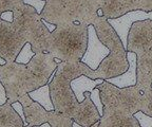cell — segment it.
<instances>
[{
    "mask_svg": "<svg viewBox=\"0 0 152 127\" xmlns=\"http://www.w3.org/2000/svg\"><path fill=\"white\" fill-rule=\"evenodd\" d=\"M26 43V37L15 29L12 22L4 21L0 18V56L7 62H15Z\"/></svg>",
    "mask_w": 152,
    "mask_h": 127,
    "instance_id": "6",
    "label": "cell"
},
{
    "mask_svg": "<svg viewBox=\"0 0 152 127\" xmlns=\"http://www.w3.org/2000/svg\"><path fill=\"white\" fill-rule=\"evenodd\" d=\"M129 62L127 59V54H118L112 53L104 58L99 65V67L95 70L96 79H102L104 81L111 77L121 75L128 70Z\"/></svg>",
    "mask_w": 152,
    "mask_h": 127,
    "instance_id": "10",
    "label": "cell"
},
{
    "mask_svg": "<svg viewBox=\"0 0 152 127\" xmlns=\"http://www.w3.org/2000/svg\"><path fill=\"white\" fill-rule=\"evenodd\" d=\"M7 100H9V98H7V90H5L4 86H3L1 81H0V106L7 103Z\"/></svg>",
    "mask_w": 152,
    "mask_h": 127,
    "instance_id": "30",
    "label": "cell"
},
{
    "mask_svg": "<svg viewBox=\"0 0 152 127\" xmlns=\"http://www.w3.org/2000/svg\"><path fill=\"white\" fill-rule=\"evenodd\" d=\"M0 68H1V65H0Z\"/></svg>",
    "mask_w": 152,
    "mask_h": 127,
    "instance_id": "35",
    "label": "cell"
},
{
    "mask_svg": "<svg viewBox=\"0 0 152 127\" xmlns=\"http://www.w3.org/2000/svg\"><path fill=\"white\" fill-rule=\"evenodd\" d=\"M98 0H47L41 17L56 26H90L99 17Z\"/></svg>",
    "mask_w": 152,
    "mask_h": 127,
    "instance_id": "2",
    "label": "cell"
},
{
    "mask_svg": "<svg viewBox=\"0 0 152 127\" xmlns=\"http://www.w3.org/2000/svg\"><path fill=\"white\" fill-rule=\"evenodd\" d=\"M98 126H99V121H98V122H96L95 124H93L92 126H90V127H98ZM72 127H83V126H81V125H79L78 123H76L75 121H74Z\"/></svg>",
    "mask_w": 152,
    "mask_h": 127,
    "instance_id": "33",
    "label": "cell"
},
{
    "mask_svg": "<svg viewBox=\"0 0 152 127\" xmlns=\"http://www.w3.org/2000/svg\"><path fill=\"white\" fill-rule=\"evenodd\" d=\"M133 115L138 121L140 127H152V117L146 115L144 111L140 110L134 113Z\"/></svg>",
    "mask_w": 152,
    "mask_h": 127,
    "instance_id": "26",
    "label": "cell"
},
{
    "mask_svg": "<svg viewBox=\"0 0 152 127\" xmlns=\"http://www.w3.org/2000/svg\"><path fill=\"white\" fill-rule=\"evenodd\" d=\"M0 127H24L22 119L9 102L0 106Z\"/></svg>",
    "mask_w": 152,
    "mask_h": 127,
    "instance_id": "20",
    "label": "cell"
},
{
    "mask_svg": "<svg viewBox=\"0 0 152 127\" xmlns=\"http://www.w3.org/2000/svg\"><path fill=\"white\" fill-rule=\"evenodd\" d=\"M127 59L129 62V68L121 75L106 79L111 84L115 85L118 88L135 86L137 83V55L136 53L127 51Z\"/></svg>",
    "mask_w": 152,
    "mask_h": 127,
    "instance_id": "15",
    "label": "cell"
},
{
    "mask_svg": "<svg viewBox=\"0 0 152 127\" xmlns=\"http://www.w3.org/2000/svg\"><path fill=\"white\" fill-rule=\"evenodd\" d=\"M102 15L107 19L117 18L130 12L124 0H98Z\"/></svg>",
    "mask_w": 152,
    "mask_h": 127,
    "instance_id": "19",
    "label": "cell"
},
{
    "mask_svg": "<svg viewBox=\"0 0 152 127\" xmlns=\"http://www.w3.org/2000/svg\"><path fill=\"white\" fill-rule=\"evenodd\" d=\"M61 62L51 53H36L26 65L36 89L48 84L50 76Z\"/></svg>",
    "mask_w": 152,
    "mask_h": 127,
    "instance_id": "7",
    "label": "cell"
},
{
    "mask_svg": "<svg viewBox=\"0 0 152 127\" xmlns=\"http://www.w3.org/2000/svg\"><path fill=\"white\" fill-rule=\"evenodd\" d=\"M90 98H91V100H92L93 103H94V105L96 106V108H97L99 115L102 117V115H104V106L102 102V98H100V90L97 88V87L93 89L92 92H90Z\"/></svg>",
    "mask_w": 152,
    "mask_h": 127,
    "instance_id": "25",
    "label": "cell"
},
{
    "mask_svg": "<svg viewBox=\"0 0 152 127\" xmlns=\"http://www.w3.org/2000/svg\"><path fill=\"white\" fill-rule=\"evenodd\" d=\"M150 50H152V20L134 22L128 34L127 51L142 55Z\"/></svg>",
    "mask_w": 152,
    "mask_h": 127,
    "instance_id": "8",
    "label": "cell"
},
{
    "mask_svg": "<svg viewBox=\"0 0 152 127\" xmlns=\"http://www.w3.org/2000/svg\"><path fill=\"white\" fill-rule=\"evenodd\" d=\"M98 127H140L134 115L118 109L104 108Z\"/></svg>",
    "mask_w": 152,
    "mask_h": 127,
    "instance_id": "13",
    "label": "cell"
},
{
    "mask_svg": "<svg viewBox=\"0 0 152 127\" xmlns=\"http://www.w3.org/2000/svg\"><path fill=\"white\" fill-rule=\"evenodd\" d=\"M23 0H0V15L5 11H13Z\"/></svg>",
    "mask_w": 152,
    "mask_h": 127,
    "instance_id": "27",
    "label": "cell"
},
{
    "mask_svg": "<svg viewBox=\"0 0 152 127\" xmlns=\"http://www.w3.org/2000/svg\"><path fill=\"white\" fill-rule=\"evenodd\" d=\"M12 106L15 110H16V112L18 113V115H20V117L22 119L24 126H28V122H26V113H24V108H23V106H22V104L20 103V102H14V103L12 104Z\"/></svg>",
    "mask_w": 152,
    "mask_h": 127,
    "instance_id": "29",
    "label": "cell"
},
{
    "mask_svg": "<svg viewBox=\"0 0 152 127\" xmlns=\"http://www.w3.org/2000/svg\"><path fill=\"white\" fill-rule=\"evenodd\" d=\"M13 13H14L13 26L24 37L28 30L42 18L41 15L38 14L33 7L26 4L24 2H21L20 4L17 5L13 10Z\"/></svg>",
    "mask_w": 152,
    "mask_h": 127,
    "instance_id": "11",
    "label": "cell"
},
{
    "mask_svg": "<svg viewBox=\"0 0 152 127\" xmlns=\"http://www.w3.org/2000/svg\"><path fill=\"white\" fill-rule=\"evenodd\" d=\"M97 88L100 90V98L104 108L118 109L131 115L142 109L144 94L136 85L118 88L109 81H104Z\"/></svg>",
    "mask_w": 152,
    "mask_h": 127,
    "instance_id": "4",
    "label": "cell"
},
{
    "mask_svg": "<svg viewBox=\"0 0 152 127\" xmlns=\"http://www.w3.org/2000/svg\"><path fill=\"white\" fill-rule=\"evenodd\" d=\"M0 18L4 20V21L12 22L13 23V21H14V13H13V11H5V12L1 13Z\"/></svg>",
    "mask_w": 152,
    "mask_h": 127,
    "instance_id": "31",
    "label": "cell"
},
{
    "mask_svg": "<svg viewBox=\"0 0 152 127\" xmlns=\"http://www.w3.org/2000/svg\"><path fill=\"white\" fill-rule=\"evenodd\" d=\"M26 39L31 43L35 53H49L51 47V32L42 23L37 21L26 34Z\"/></svg>",
    "mask_w": 152,
    "mask_h": 127,
    "instance_id": "12",
    "label": "cell"
},
{
    "mask_svg": "<svg viewBox=\"0 0 152 127\" xmlns=\"http://www.w3.org/2000/svg\"><path fill=\"white\" fill-rule=\"evenodd\" d=\"M152 85V50L137 55V83L136 86L144 92Z\"/></svg>",
    "mask_w": 152,
    "mask_h": 127,
    "instance_id": "16",
    "label": "cell"
},
{
    "mask_svg": "<svg viewBox=\"0 0 152 127\" xmlns=\"http://www.w3.org/2000/svg\"><path fill=\"white\" fill-rule=\"evenodd\" d=\"M28 95L31 96L33 101L39 103L45 110L53 111L55 110L54 104L51 98V92H50V84H47L45 86H41L39 88L35 89L33 91L28 92Z\"/></svg>",
    "mask_w": 152,
    "mask_h": 127,
    "instance_id": "21",
    "label": "cell"
},
{
    "mask_svg": "<svg viewBox=\"0 0 152 127\" xmlns=\"http://www.w3.org/2000/svg\"><path fill=\"white\" fill-rule=\"evenodd\" d=\"M24 127H28V126H24Z\"/></svg>",
    "mask_w": 152,
    "mask_h": 127,
    "instance_id": "34",
    "label": "cell"
},
{
    "mask_svg": "<svg viewBox=\"0 0 152 127\" xmlns=\"http://www.w3.org/2000/svg\"><path fill=\"white\" fill-rule=\"evenodd\" d=\"M102 81H104V79H93L87 76V75H80V76L76 77L71 81V88L75 93L77 101L81 103V102L85 101L86 92H92L93 89L102 84Z\"/></svg>",
    "mask_w": 152,
    "mask_h": 127,
    "instance_id": "18",
    "label": "cell"
},
{
    "mask_svg": "<svg viewBox=\"0 0 152 127\" xmlns=\"http://www.w3.org/2000/svg\"><path fill=\"white\" fill-rule=\"evenodd\" d=\"M88 46V26L64 24L57 26L51 33L49 53L62 62H78Z\"/></svg>",
    "mask_w": 152,
    "mask_h": 127,
    "instance_id": "3",
    "label": "cell"
},
{
    "mask_svg": "<svg viewBox=\"0 0 152 127\" xmlns=\"http://www.w3.org/2000/svg\"><path fill=\"white\" fill-rule=\"evenodd\" d=\"M36 53L33 51L32 46L30 43H26L23 47H22L21 51L19 52V54L17 55L15 62H18V64H22V65H28L30 60L35 56Z\"/></svg>",
    "mask_w": 152,
    "mask_h": 127,
    "instance_id": "23",
    "label": "cell"
},
{
    "mask_svg": "<svg viewBox=\"0 0 152 127\" xmlns=\"http://www.w3.org/2000/svg\"><path fill=\"white\" fill-rule=\"evenodd\" d=\"M85 101L78 104L74 113L73 121L83 127H90L96 122L100 121L102 115L90 98V92L85 93Z\"/></svg>",
    "mask_w": 152,
    "mask_h": 127,
    "instance_id": "14",
    "label": "cell"
},
{
    "mask_svg": "<svg viewBox=\"0 0 152 127\" xmlns=\"http://www.w3.org/2000/svg\"><path fill=\"white\" fill-rule=\"evenodd\" d=\"M41 21H42V23L45 24V26L48 28V30L52 33L53 31H55L56 30V28H57V26L56 24H54V23H51V22H49V21H47L45 19H43V18H41Z\"/></svg>",
    "mask_w": 152,
    "mask_h": 127,
    "instance_id": "32",
    "label": "cell"
},
{
    "mask_svg": "<svg viewBox=\"0 0 152 127\" xmlns=\"http://www.w3.org/2000/svg\"><path fill=\"white\" fill-rule=\"evenodd\" d=\"M151 87H152V85H151Z\"/></svg>",
    "mask_w": 152,
    "mask_h": 127,
    "instance_id": "36",
    "label": "cell"
},
{
    "mask_svg": "<svg viewBox=\"0 0 152 127\" xmlns=\"http://www.w3.org/2000/svg\"><path fill=\"white\" fill-rule=\"evenodd\" d=\"M23 108L28 127L39 126L45 122H50L52 111L45 110V108L37 102L33 101L30 105Z\"/></svg>",
    "mask_w": 152,
    "mask_h": 127,
    "instance_id": "17",
    "label": "cell"
},
{
    "mask_svg": "<svg viewBox=\"0 0 152 127\" xmlns=\"http://www.w3.org/2000/svg\"><path fill=\"white\" fill-rule=\"evenodd\" d=\"M23 2L26 3V4L33 7L36 10V12L39 15H41L45 4H47V0H23Z\"/></svg>",
    "mask_w": 152,
    "mask_h": 127,
    "instance_id": "28",
    "label": "cell"
},
{
    "mask_svg": "<svg viewBox=\"0 0 152 127\" xmlns=\"http://www.w3.org/2000/svg\"><path fill=\"white\" fill-rule=\"evenodd\" d=\"M109 54L110 49L98 38L94 26H88V46L80 62L89 66L92 70H96Z\"/></svg>",
    "mask_w": 152,
    "mask_h": 127,
    "instance_id": "9",
    "label": "cell"
},
{
    "mask_svg": "<svg viewBox=\"0 0 152 127\" xmlns=\"http://www.w3.org/2000/svg\"><path fill=\"white\" fill-rule=\"evenodd\" d=\"M129 11L142 10L145 12H152V0H124Z\"/></svg>",
    "mask_w": 152,
    "mask_h": 127,
    "instance_id": "22",
    "label": "cell"
},
{
    "mask_svg": "<svg viewBox=\"0 0 152 127\" xmlns=\"http://www.w3.org/2000/svg\"><path fill=\"white\" fill-rule=\"evenodd\" d=\"M142 94H144V104L142 111L152 117V87L142 92Z\"/></svg>",
    "mask_w": 152,
    "mask_h": 127,
    "instance_id": "24",
    "label": "cell"
},
{
    "mask_svg": "<svg viewBox=\"0 0 152 127\" xmlns=\"http://www.w3.org/2000/svg\"><path fill=\"white\" fill-rule=\"evenodd\" d=\"M0 81L7 90L10 104L18 102L24 94L36 89L26 65L16 62H10L1 66Z\"/></svg>",
    "mask_w": 152,
    "mask_h": 127,
    "instance_id": "5",
    "label": "cell"
},
{
    "mask_svg": "<svg viewBox=\"0 0 152 127\" xmlns=\"http://www.w3.org/2000/svg\"><path fill=\"white\" fill-rule=\"evenodd\" d=\"M80 75H87L96 79L95 70L81 62H61L56 69L55 77L50 84L51 98L56 111L69 115L73 119L79 102L71 88V81Z\"/></svg>",
    "mask_w": 152,
    "mask_h": 127,
    "instance_id": "1",
    "label": "cell"
}]
</instances>
